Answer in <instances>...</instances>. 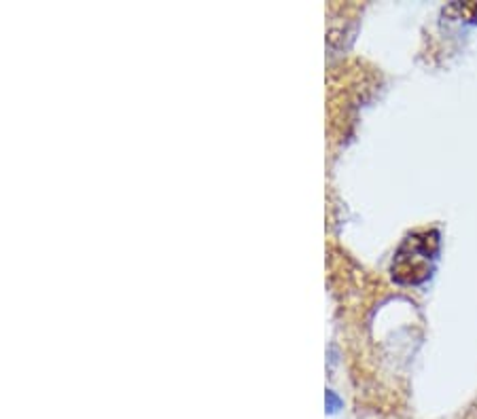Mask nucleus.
<instances>
[{
    "label": "nucleus",
    "instance_id": "nucleus-1",
    "mask_svg": "<svg viewBox=\"0 0 477 419\" xmlns=\"http://www.w3.org/2000/svg\"><path fill=\"white\" fill-rule=\"evenodd\" d=\"M440 250L437 231L414 233L403 241L393 261V278L401 284H420L433 271L435 254Z\"/></svg>",
    "mask_w": 477,
    "mask_h": 419
},
{
    "label": "nucleus",
    "instance_id": "nucleus-2",
    "mask_svg": "<svg viewBox=\"0 0 477 419\" xmlns=\"http://www.w3.org/2000/svg\"><path fill=\"white\" fill-rule=\"evenodd\" d=\"M448 11L459 13V19H465V22H477V0H469V3H456L450 6Z\"/></svg>",
    "mask_w": 477,
    "mask_h": 419
}]
</instances>
